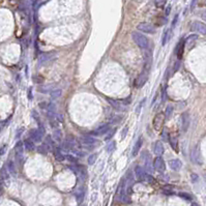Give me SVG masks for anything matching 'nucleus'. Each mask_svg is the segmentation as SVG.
Returning a JSON list of instances; mask_svg holds the SVG:
<instances>
[{
    "label": "nucleus",
    "instance_id": "obj_1",
    "mask_svg": "<svg viewBox=\"0 0 206 206\" xmlns=\"http://www.w3.org/2000/svg\"><path fill=\"white\" fill-rule=\"evenodd\" d=\"M132 39L133 41L136 43V45L138 46L140 49L144 50V49H147L149 47V41L144 34L140 32H137V31H134L132 33Z\"/></svg>",
    "mask_w": 206,
    "mask_h": 206
},
{
    "label": "nucleus",
    "instance_id": "obj_2",
    "mask_svg": "<svg viewBox=\"0 0 206 206\" xmlns=\"http://www.w3.org/2000/svg\"><path fill=\"white\" fill-rule=\"evenodd\" d=\"M164 121H165V115H164V113H157L154 118H153V122H152V125L155 131L157 132L161 131L164 125Z\"/></svg>",
    "mask_w": 206,
    "mask_h": 206
},
{
    "label": "nucleus",
    "instance_id": "obj_3",
    "mask_svg": "<svg viewBox=\"0 0 206 206\" xmlns=\"http://www.w3.org/2000/svg\"><path fill=\"white\" fill-rule=\"evenodd\" d=\"M80 142L86 147H94L98 144V140L92 136H82L80 138Z\"/></svg>",
    "mask_w": 206,
    "mask_h": 206
},
{
    "label": "nucleus",
    "instance_id": "obj_4",
    "mask_svg": "<svg viewBox=\"0 0 206 206\" xmlns=\"http://www.w3.org/2000/svg\"><path fill=\"white\" fill-rule=\"evenodd\" d=\"M153 167H154V170L159 173H163L166 170V164L164 159L162 157V155H157L154 159V162H153Z\"/></svg>",
    "mask_w": 206,
    "mask_h": 206
},
{
    "label": "nucleus",
    "instance_id": "obj_5",
    "mask_svg": "<svg viewBox=\"0 0 206 206\" xmlns=\"http://www.w3.org/2000/svg\"><path fill=\"white\" fill-rule=\"evenodd\" d=\"M137 29L139 31H141V32L150 33V34L155 32V27L152 24H150V23H146V22L140 23L137 26Z\"/></svg>",
    "mask_w": 206,
    "mask_h": 206
},
{
    "label": "nucleus",
    "instance_id": "obj_6",
    "mask_svg": "<svg viewBox=\"0 0 206 206\" xmlns=\"http://www.w3.org/2000/svg\"><path fill=\"white\" fill-rule=\"evenodd\" d=\"M148 75H149V71H143L140 75L138 76V78L136 79L135 81V86L137 88H141L144 86V84L147 82L148 80Z\"/></svg>",
    "mask_w": 206,
    "mask_h": 206
},
{
    "label": "nucleus",
    "instance_id": "obj_7",
    "mask_svg": "<svg viewBox=\"0 0 206 206\" xmlns=\"http://www.w3.org/2000/svg\"><path fill=\"white\" fill-rule=\"evenodd\" d=\"M23 152H24V145L23 142L18 141V143L15 146V153H16V159L19 163H22L23 162Z\"/></svg>",
    "mask_w": 206,
    "mask_h": 206
},
{
    "label": "nucleus",
    "instance_id": "obj_8",
    "mask_svg": "<svg viewBox=\"0 0 206 206\" xmlns=\"http://www.w3.org/2000/svg\"><path fill=\"white\" fill-rule=\"evenodd\" d=\"M191 30L192 31H196V32L200 33L202 35L206 34V27L203 23H200L198 21L192 23V26H191Z\"/></svg>",
    "mask_w": 206,
    "mask_h": 206
},
{
    "label": "nucleus",
    "instance_id": "obj_9",
    "mask_svg": "<svg viewBox=\"0 0 206 206\" xmlns=\"http://www.w3.org/2000/svg\"><path fill=\"white\" fill-rule=\"evenodd\" d=\"M56 56V52H48V53H43L39 56V64H45L51 59H53Z\"/></svg>",
    "mask_w": 206,
    "mask_h": 206
},
{
    "label": "nucleus",
    "instance_id": "obj_10",
    "mask_svg": "<svg viewBox=\"0 0 206 206\" xmlns=\"http://www.w3.org/2000/svg\"><path fill=\"white\" fill-rule=\"evenodd\" d=\"M29 137H30L31 140L33 141V142H41V140H43V135H41V133L39 131V130H30L29 131Z\"/></svg>",
    "mask_w": 206,
    "mask_h": 206
},
{
    "label": "nucleus",
    "instance_id": "obj_11",
    "mask_svg": "<svg viewBox=\"0 0 206 206\" xmlns=\"http://www.w3.org/2000/svg\"><path fill=\"white\" fill-rule=\"evenodd\" d=\"M184 47H186V41L183 39H181L178 43L177 47H176V56H177V59L180 60L183 56V52H184Z\"/></svg>",
    "mask_w": 206,
    "mask_h": 206
},
{
    "label": "nucleus",
    "instance_id": "obj_12",
    "mask_svg": "<svg viewBox=\"0 0 206 206\" xmlns=\"http://www.w3.org/2000/svg\"><path fill=\"white\" fill-rule=\"evenodd\" d=\"M107 100H108V103H110V104L112 105V107L116 111H124L125 110V106L123 104H121L120 100H114V98H107Z\"/></svg>",
    "mask_w": 206,
    "mask_h": 206
},
{
    "label": "nucleus",
    "instance_id": "obj_13",
    "mask_svg": "<svg viewBox=\"0 0 206 206\" xmlns=\"http://www.w3.org/2000/svg\"><path fill=\"white\" fill-rule=\"evenodd\" d=\"M110 131V123H107V124H103V125H100L95 131L92 133V135L94 136H102V135H105L106 133Z\"/></svg>",
    "mask_w": 206,
    "mask_h": 206
},
{
    "label": "nucleus",
    "instance_id": "obj_14",
    "mask_svg": "<svg viewBox=\"0 0 206 206\" xmlns=\"http://www.w3.org/2000/svg\"><path fill=\"white\" fill-rule=\"evenodd\" d=\"M191 157H192V161L194 162V163L198 164V165L202 164V157H201V153H200V151H199L198 147H196V148L193 150Z\"/></svg>",
    "mask_w": 206,
    "mask_h": 206
},
{
    "label": "nucleus",
    "instance_id": "obj_15",
    "mask_svg": "<svg viewBox=\"0 0 206 206\" xmlns=\"http://www.w3.org/2000/svg\"><path fill=\"white\" fill-rule=\"evenodd\" d=\"M168 165H169V167L171 168L173 171H179L182 167V163L179 159H170V161L168 162Z\"/></svg>",
    "mask_w": 206,
    "mask_h": 206
},
{
    "label": "nucleus",
    "instance_id": "obj_16",
    "mask_svg": "<svg viewBox=\"0 0 206 206\" xmlns=\"http://www.w3.org/2000/svg\"><path fill=\"white\" fill-rule=\"evenodd\" d=\"M134 172H135V176H136V178H137L138 181H142V180H144L145 174H146L144 168H142L141 166H137V167L135 168V171Z\"/></svg>",
    "mask_w": 206,
    "mask_h": 206
},
{
    "label": "nucleus",
    "instance_id": "obj_17",
    "mask_svg": "<svg viewBox=\"0 0 206 206\" xmlns=\"http://www.w3.org/2000/svg\"><path fill=\"white\" fill-rule=\"evenodd\" d=\"M75 197H76V200H77L78 204H81L84 200V197H85V189H84L83 186L78 189L75 193Z\"/></svg>",
    "mask_w": 206,
    "mask_h": 206
},
{
    "label": "nucleus",
    "instance_id": "obj_18",
    "mask_svg": "<svg viewBox=\"0 0 206 206\" xmlns=\"http://www.w3.org/2000/svg\"><path fill=\"white\" fill-rule=\"evenodd\" d=\"M181 122H182V131L186 132L190 127V117H189V113L184 112L181 115Z\"/></svg>",
    "mask_w": 206,
    "mask_h": 206
},
{
    "label": "nucleus",
    "instance_id": "obj_19",
    "mask_svg": "<svg viewBox=\"0 0 206 206\" xmlns=\"http://www.w3.org/2000/svg\"><path fill=\"white\" fill-rule=\"evenodd\" d=\"M153 151L157 155H163L165 148H164V145L161 141H157L153 145Z\"/></svg>",
    "mask_w": 206,
    "mask_h": 206
},
{
    "label": "nucleus",
    "instance_id": "obj_20",
    "mask_svg": "<svg viewBox=\"0 0 206 206\" xmlns=\"http://www.w3.org/2000/svg\"><path fill=\"white\" fill-rule=\"evenodd\" d=\"M76 174L81 176L82 179H86L87 178V170H86L85 166H82V165L76 166Z\"/></svg>",
    "mask_w": 206,
    "mask_h": 206
},
{
    "label": "nucleus",
    "instance_id": "obj_21",
    "mask_svg": "<svg viewBox=\"0 0 206 206\" xmlns=\"http://www.w3.org/2000/svg\"><path fill=\"white\" fill-rule=\"evenodd\" d=\"M53 153H54V157H55V159H57L58 162H62L66 159V157H64V154L61 152V150H60L58 147H53Z\"/></svg>",
    "mask_w": 206,
    "mask_h": 206
},
{
    "label": "nucleus",
    "instance_id": "obj_22",
    "mask_svg": "<svg viewBox=\"0 0 206 206\" xmlns=\"http://www.w3.org/2000/svg\"><path fill=\"white\" fill-rule=\"evenodd\" d=\"M142 142H143L142 138H139L138 140L136 141L135 145H134V147H133V152H132L133 157H136V155H137L138 153H139V151H140L141 147H142Z\"/></svg>",
    "mask_w": 206,
    "mask_h": 206
},
{
    "label": "nucleus",
    "instance_id": "obj_23",
    "mask_svg": "<svg viewBox=\"0 0 206 206\" xmlns=\"http://www.w3.org/2000/svg\"><path fill=\"white\" fill-rule=\"evenodd\" d=\"M125 181H127V186H132L134 183V173L132 170H129L125 174Z\"/></svg>",
    "mask_w": 206,
    "mask_h": 206
},
{
    "label": "nucleus",
    "instance_id": "obj_24",
    "mask_svg": "<svg viewBox=\"0 0 206 206\" xmlns=\"http://www.w3.org/2000/svg\"><path fill=\"white\" fill-rule=\"evenodd\" d=\"M23 145H24V148L26 149L27 151H33L35 148L34 143H33V141L31 140V139H26V140L24 141V143H23Z\"/></svg>",
    "mask_w": 206,
    "mask_h": 206
},
{
    "label": "nucleus",
    "instance_id": "obj_25",
    "mask_svg": "<svg viewBox=\"0 0 206 206\" xmlns=\"http://www.w3.org/2000/svg\"><path fill=\"white\" fill-rule=\"evenodd\" d=\"M170 37H171V30L169 29H166L163 33V39H162V45L163 46H166V44L169 41Z\"/></svg>",
    "mask_w": 206,
    "mask_h": 206
},
{
    "label": "nucleus",
    "instance_id": "obj_26",
    "mask_svg": "<svg viewBox=\"0 0 206 206\" xmlns=\"http://www.w3.org/2000/svg\"><path fill=\"white\" fill-rule=\"evenodd\" d=\"M150 154H148L146 157H144L145 159V169L148 173H151L152 172V166H151V163H150Z\"/></svg>",
    "mask_w": 206,
    "mask_h": 206
},
{
    "label": "nucleus",
    "instance_id": "obj_27",
    "mask_svg": "<svg viewBox=\"0 0 206 206\" xmlns=\"http://www.w3.org/2000/svg\"><path fill=\"white\" fill-rule=\"evenodd\" d=\"M50 146L49 145H47L46 143H44L43 145H41V146H39V148H37V151H39V153H41V154H47L48 152L50 151Z\"/></svg>",
    "mask_w": 206,
    "mask_h": 206
},
{
    "label": "nucleus",
    "instance_id": "obj_28",
    "mask_svg": "<svg viewBox=\"0 0 206 206\" xmlns=\"http://www.w3.org/2000/svg\"><path fill=\"white\" fill-rule=\"evenodd\" d=\"M61 93H62L61 89H52L51 91H50V98H51L52 100H56V98H58L61 95Z\"/></svg>",
    "mask_w": 206,
    "mask_h": 206
},
{
    "label": "nucleus",
    "instance_id": "obj_29",
    "mask_svg": "<svg viewBox=\"0 0 206 206\" xmlns=\"http://www.w3.org/2000/svg\"><path fill=\"white\" fill-rule=\"evenodd\" d=\"M168 142L170 143V145H171V147L173 148V150L176 151V152H178V142H177V139L170 137Z\"/></svg>",
    "mask_w": 206,
    "mask_h": 206
},
{
    "label": "nucleus",
    "instance_id": "obj_30",
    "mask_svg": "<svg viewBox=\"0 0 206 206\" xmlns=\"http://www.w3.org/2000/svg\"><path fill=\"white\" fill-rule=\"evenodd\" d=\"M7 170L8 172H9V174H12V175H16L17 174V170H16V166H15L14 162L9 161L7 163Z\"/></svg>",
    "mask_w": 206,
    "mask_h": 206
},
{
    "label": "nucleus",
    "instance_id": "obj_31",
    "mask_svg": "<svg viewBox=\"0 0 206 206\" xmlns=\"http://www.w3.org/2000/svg\"><path fill=\"white\" fill-rule=\"evenodd\" d=\"M53 137L55 139L56 141L60 142L62 139V134H61V131L59 129H54V132H53Z\"/></svg>",
    "mask_w": 206,
    "mask_h": 206
},
{
    "label": "nucleus",
    "instance_id": "obj_32",
    "mask_svg": "<svg viewBox=\"0 0 206 206\" xmlns=\"http://www.w3.org/2000/svg\"><path fill=\"white\" fill-rule=\"evenodd\" d=\"M178 196L181 197V198L184 199L186 201H189V202L193 201V197L191 196L190 194H188V193H182V192H180V193H178Z\"/></svg>",
    "mask_w": 206,
    "mask_h": 206
},
{
    "label": "nucleus",
    "instance_id": "obj_33",
    "mask_svg": "<svg viewBox=\"0 0 206 206\" xmlns=\"http://www.w3.org/2000/svg\"><path fill=\"white\" fill-rule=\"evenodd\" d=\"M56 109H57V107H56V105L54 103H48V106L46 110H47V112L56 113Z\"/></svg>",
    "mask_w": 206,
    "mask_h": 206
},
{
    "label": "nucleus",
    "instance_id": "obj_34",
    "mask_svg": "<svg viewBox=\"0 0 206 206\" xmlns=\"http://www.w3.org/2000/svg\"><path fill=\"white\" fill-rule=\"evenodd\" d=\"M45 143L47 145H49L50 148H53V147H55V142H54L53 138H51V136H47V137H46Z\"/></svg>",
    "mask_w": 206,
    "mask_h": 206
},
{
    "label": "nucleus",
    "instance_id": "obj_35",
    "mask_svg": "<svg viewBox=\"0 0 206 206\" xmlns=\"http://www.w3.org/2000/svg\"><path fill=\"white\" fill-rule=\"evenodd\" d=\"M172 113H173V107H172V106H168L167 109H166V111H165V114H164V115H165V118L169 119L170 117H171Z\"/></svg>",
    "mask_w": 206,
    "mask_h": 206
},
{
    "label": "nucleus",
    "instance_id": "obj_36",
    "mask_svg": "<svg viewBox=\"0 0 206 206\" xmlns=\"http://www.w3.org/2000/svg\"><path fill=\"white\" fill-rule=\"evenodd\" d=\"M96 159H98V154H96V153L90 154L89 157H88V164H89V165H93L96 162Z\"/></svg>",
    "mask_w": 206,
    "mask_h": 206
},
{
    "label": "nucleus",
    "instance_id": "obj_37",
    "mask_svg": "<svg viewBox=\"0 0 206 206\" xmlns=\"http://www.w3.org/2000/svg\"><path fill=\"white\" fill-rule=\"evenodd\" d=\"M53 89V86L49 85V86H43V87H39V90L41 91L43 93H47V92H50L51 90Z\"/></svg>",
    "mask_w": 206,
    "mask_h": 206
},
{
    "label": "nucleus",
    "instance_id": "obj_38",
    "mask_svg": "<svg viewBox=\"0 0 206 206\" xmlns=\"http://www.w3.org/2000/svg\"><path fill=\"white\" fill-rule=\"evenodd\" d=\"M116 148V143L115 142H110L108 145H107V151L108 152H113Z\"/></svg>",
    "mask_w": 206,
    "mask_h": 206
},
{
    "label": "nucleus",
    "instance_id": "obj_39",
    "mask_svg": "<svg viewBox=\"0 0 206 206\" xmlns=\"http://www.w3.org/2000/svg\"><path fill=\"white\" fill-rule=\"evenodd\" d=\"M167 100V87L164 86L163 89H162V102L165 103Z\"/></svg>",
    "mask_w": 206,
    "mask_h": 206
},
{
    "label": "nucleus",
    "instance_id": "obj_40",
    "mask_svg": "<svg viewBox=\"0 0 206 206\" xmlns=\"http://www.w3.org/2000/svg\"><path fill=\"white\" fill-rule=\"evenodd\" d=\"M145 100H146V98H143V100H141L140 103H139V105L137 106V109H136V113H137V115L140 114V111H141V109H142L143 105L145 104Z\"/></svg>",
    "mask_w": 206,
    "mask_h": 206
},
{
    "label": "nucleus",
    "instance_id": "obj_41",
    "mask_svg": "<svg viewBox=\"0 0 206 206\" xmlns=\"http://www.w3.org/2000/svg\"><path fill=\"white\" fill-rule=\"evenodd\" d=\"M198 39V35H197V34H192L191 36H189L188 39H186V43L191 44V43H193V41H194L195 39Z\"/></svg>",
    "mask_w": 206,
    "mask_h": 206
},
{
    "label": "nucleus",
    "instance_id": "obj_42",
    "mask_svg": "<svg viewBox=\"0 0 206 206\" xmlns=\"http://www.w3.org/2000/svg\"><path fill=\"white\" fill-rule=\"evenodd\" d=\"M64 157H66V159H68V161L71 162V163L76 164L78 162V159H76L75 157H73V155H71V154H66V155H64Z\"/></svg>",
    "mask_w": 206,
    "mask_h": 206
},
{
    "label": "nucleus",
    "instance_id": "obj_43",
    "mask_svg": "<svg viewBox=\"0 0 206 206\" xmlns=\"http://www.w3.org/2000/svg\"><path fill=\"white\" fill-rule=\"evenodd\" d=\"M127 132H129V127H124V129L122 130V132H121V140H123L125 137H127Z\"/></svg>",
    "mask_w": 206,
    "mask_h": 206
},
{
    "label": "nucleus",
    "instance_id": "obj_44",
    "mask_svg": "<svg viewBox=\"0 0 206 206\" xmlns=\"http://www.w3.org/2000/svg\"><path fill=\"white\" fill-rule=\"evenodd\" d=\"M33 81H34L35 83H39V84H41V83H43L44 79H43V78H41V77H39V76H35V77H33Z\"/></svg>",
    "mask_w": 206,
    "mask_h": 206
},
{
    "label": "nucleus",
    "instance_id": "obj_45",
    "mask_svg": "<svg viewBox=\"0 0 206 206\" xmlns=\"http://www.w3.org/2000/svg\"><path fill=\"white\" fill-rule=\"evenodd\" d=\"M6 149H7V145H6V144L2 145V147L0 148V157H2V155L6 152Z\"/></svg>",
    "mask_w": 206,
    "mask_h": 206
},
{
    "label": "nucleus",
    "instance_id": "obj_46",
    "mask_svg": "<svg viewBox=\"0 0 206 206\" xmlns=\"http://www.w3.org/2000/svg\"><path fill=\"white\" fill-rule=\"evenodd\" d=\"M177 22H178V15H176V16L174 17L173 21H172V24H171V29H173L174 27L176 26V24H177Z\"/></svg>",
    "mask_w": 206,
    "mask_h": 206
},
{
    "label": "nucleus",
    "instance_id": "obj_47",
    "mask_svg": "<svg viewBox=\"0 0 206 206\" xmlns=\"http://www.w3.org/2000/svg\"><path fill=\"white\" fill-rule=\"evenodd\" d=\"M121 102V104H123L125 106V105H129L131 104V98H123V100H119Z\"/></svg>",
    "mask_w": 206,
    "mask_h": 206
},
{
    "label": "nucleus",
    "instance_id": "obj_48",
    "mask_svg": "<svg viewBox=\"0 0 206 206\" xmlns=\"http://www.w3.org/2000/svg\"><path fill=\"white\" fill-rule=\"evenodd\" d=\"M162 137H163V140L169 141L170 135H169V133H167V132H163V134H162Z\"/></svg>",
    "mask_w": 206,
    "mask_h": 206
},
{
    "label": "nucleus",
    "instance_id": "obj_49",
    "mask_svg": "<svg viewBox=\"0 0 206 206\" xmlns=\"http://www.w3.org/2000/svg\"><path fill=\"white\" fill-rule=\"evenodd\" d=\"M115 133H116V130H112V131L110 132V134H109V135L106 137V141H109V140H110V139L112 138L113 136H114Z\"/></svg>",
    "mask_w": 206,
    "mask_h": 206
},
{
    "label": "nucleus",
    "instance_id": "obj_50",
    "mask_svg": "<svg viewBox=\"0 0 206 206\" xmlns=\"http://www.w3.org/2000/svg\"><path fill=\"white\" fill-rule=\"evenodd\" d=\"M47 106H48V103H46V102L39 103V107L41 109V110H46V109H47Z\"/></svg>",
    "mask_w": 206,
    "mask_h": 206
},
{
    "label": "nucleus",
    "instance_id": "obj_51",
    "mask_svg": "<svg viewBox=\"0 0 206 206\" xmlns=\"http://www.w3.org/2000/svg\"><path fill=\"white\" fill-rule=\"evenodd\" d=\"M24 132V127H21V129H19L18 131H17V135H16V139L20 138L21 135H22V133Z\"/></svg>",
    "mask_w": 206,
    "mask_h": 206
},
{
    "label": "nucleus",
    "instance_id": "obj_52",
    "mask_svg": "<svg viewBox=\"0 0 206 206\" xmlns=\"http://www.w3.org/2000/svg\"><path fill=\"white\" fill-rule=\"evenodd\" d=\"M155 4H157V6L161 7L165 4V0H155Z\"/></svg>",
    "mask_w": 206,
    "mask_h": 206
},
{
    "label": "nucleus",
    "instance_id": "obj_53",
    "mask_svg": "<svg viewBox=\"0 0 206 206\" xmlns=\"http://www.w3.org/2000/svg\"><path fill=\"white\" fill-rule=\"evenodd\" d=\"M32 116H33V118L37 121V122H39V114H37L36 111H32Z\"/></svg>",
    "mask_w": 206,
    "mask_h": 206
},
{
    "label": "nucleus",
    "instance_id": "obj_54",
    "mask_svg": "<svg viewBox=\"0 0 206 206\" xmlns=\"http://www.w3.org/2000/svg\"><path fill=\"white\" fill-rule=\"evenodd\" d=\"M191 178H192V181L195 182V183H196V182L199 180L198 175H196V174H192V175H191Z\"/></svg>",
    "mask_w": 206,
    "mask_h": 206
},
{
    "label": "nucleus",
    "instance_id": "obj_55",
    "mask_svg": "<svg viewBox=\"0 0 206 206\" xmlns=\"http://www.w3.org/2000/svg\"><path fill=\"white\" fill-rule=\"evenodd\" d=\"M197 2H198V0H192V3H191V10H194Z\"/></svg>",
    "mask_w": 206,
    "mask_h": 206
},
{
    "label": "nucleus",
    "instance_id": "obj_56",
    "mask_svg": "<svg viewBox=\"0 0 206 206\" xmlns=\"http://www.w3.org/2000/svg\"><path fill=\"white\" fill-rule=\"evenodd\" d=\"M178 69H179V60L174 64V71H177Z\"/></svg>",
    "mask_w": 206,
    "mask_h": 206
},
{
    "label": "nucleus",
    "instance_id": "obj_57",
    "mask_svg": "<svg viewBox=\"0 0 206 206\" xmlns=\"http://www.w3.org/2000/svg\"><path fill=\"white\" fill-rule=\"evenodd\" d=\"M31 91H32V88H29V90H28V98H29V100H32V94H31Z\"/></svg>",
    "mask_w": 206,
    "mask_h": 206
},
{
    "label": "nucleus",
    "instance_id": "obj_58",
    "mask_svg": "<svg viewBox=\"0 0 206 206\" xmlns=\"http://www.w3.org/2000/svg\"><path fill=\"white\" fill-rule=\"evenodd\" d=\"M170 9H171V6H170V5H168L167 9H166V15H167V16H168V15L170 14Z\"/></svg>",
    "mask_w": 206,
    "mask_h": 206
},
{
    "label": "nucleus",
    "instance_id": "obj_59",
    "mask_svg": "<svg viewBox=\"0 0 206 206\" xmlns=\"http://www.w3.org/2000/svg\"><path fill=\"white\" fill-rule=\"evenodd\" d=\"M157 95H159V93H157V94H155V95H154V98H153V100H152V105L154 104V103H155V100H157Z\"/></svg>",
    "mask_w": 206,
    "mask_h": 206
},
{
    "label": "nucleus",
    "instance_id": "obj_60",
    "mask_svg": "<svg viewBox=\"0 0 206 206\" xmlns=\"http://www.w3.org/2000/svg\"><path fill=\"white\" fill-rule=\"evenodd\" d=\"M1 127H2V125H1V122H0V129H1Z\"/></svg>",
    "mask_w": 206,
    "mask_h": 206
}]
</instances>
